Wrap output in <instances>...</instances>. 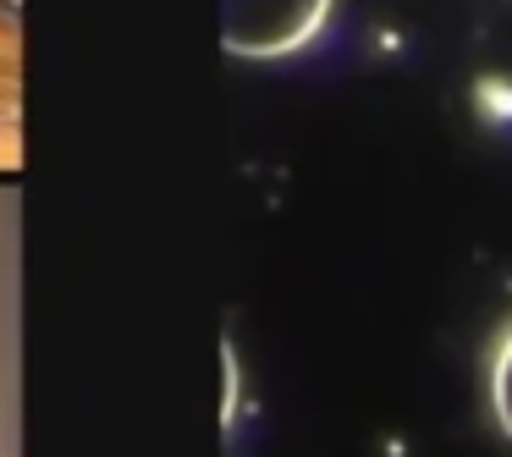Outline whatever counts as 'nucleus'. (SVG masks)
Wrapping results in <instances>:
<instances>
[{"label": "nucleus", "instance_id": "obj_1", "mask_svg": "<svg viewBox=\"0 0 512 457\" xmlns=\"http://www.w3.org/2000/svg\"><path fill=\"white\" fill-rule=\"evenodd\" d=\"M331 0H221V39L237 56H287L320 34Z\"/></svg>", "mask_w": 512, "mask_h": 457}, {"label": "nucleus", "instance_id": "obj_2", "mask_svg": "<svg viewBox=\"0 0 512 457\" xmlns=\"http://www.w3.org/2000/svg\"><path fill=\"white\" fill-rule=\"evenodd\" d=\"M490 402H496V424L507 430V441H512V331L501 336L496 364H490Z\"/></svg>", "mask_w": 512, "mask_h": 457}]
</instances>
